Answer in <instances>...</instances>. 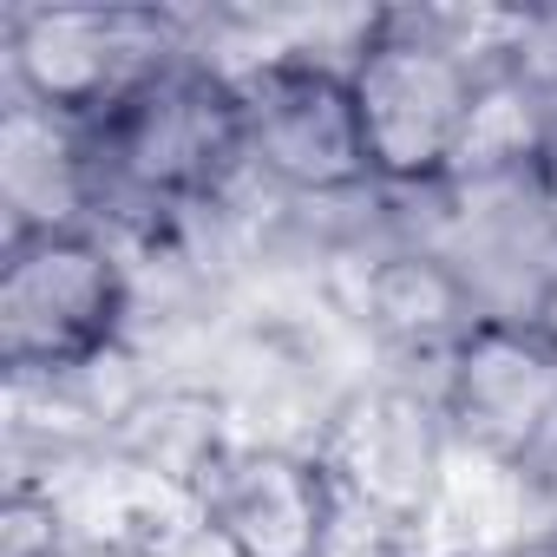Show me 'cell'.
<instances>
[{"label":"cell","instance_id":"10","mask_svg":"<svg viewBox=\"0 0 557 557\" xmlns=\"http://www.w3.org/2000/svg\"><path fill=\"white\" fill-rule=\"evenodd\" d=\"M361 309H368V329H374L387 348H400V355H433L440 368H446L453 348L485 322L472 283H466L446 256H426V249H394V256H381V262L368 269Z\"/></svg>","mask_w":557,"mask_h":557},{"label":"cell","instance_id":"19","mask_svg":"<svg viewBox=\"0 0 557 557\" xmlns=\"http://www.w3.org/2000/svg\"><path fill=\"white\" fill-rule=\"evenodd\" d=\"M60 557H125V550H119V544H106V537H73Z\"/></svg>","mask_w":557,"mask_h":557},{"label":"cell","instance_id":"14","mask_svg":"<svg viewBox=\"0 0 557 557\" xmlns=\"http://www.w3.org/2000/svg\"><path fill=\"white\" fill-rule=\"evenodd\" d=\"M66 537V511L53 492L40 485H14L8 505H0V557H60Z\"/></svg>","mask_w":557,"mask_h":557},{"label":"cell","instance_id":"12","mask_svg":"<svg viewBox=\"0 0 557 557\" xmlns=\"http://www.w3.org/2000/svg\"><path fill=\"white\" fill-rule=\"evenodd\" d=\"M230 453H236V440H223L216 407L203 394H164V400L125 413V459L177 492L203 498V485L216 479V466Z\"/></svg>","mask_w":557,"mask_h":557},{"label":"cell","instance_id":"18","mask_svg":"<svg viewBox=\"0 0 557 557\" xmlns=\"http://www.w3.org/2000/svg\"><path fill=\"white\" fill-rule=\"evenodd\" d=\"M498 557H557V531H537V537H518V544H505Z\"/></svg>","mask_w":557,"mask_h":557},{"label":"cell","instance_id":"13","mask_svg":"<svg viewBox=\"0 0 557 557\" xmlns=\"http://www.w3.org/2000/svg\"><path fill=\"white\" fill-rule=\"evenodd\" d=\"M112 544H119L125 557H249V550L216 524V511H210L197 492H177V485H164V479H151V472H145L138 498L119 505Z\"/></svg>","mask_w":557,"mask_h":557},{"label":"cell","instance_id":"2","mask_svg":"<svg viewBox=\"0 0 557 557\" xmlns=\"http://www.w3.org/2000/svg\"><path fill=\"white\" fill-rule=\"evenodd\" d=\"M479 79L485 73L466 66L446 40H433L413 14H374L348 66L374 177L381 184H446Z\"/></svg>","mask_w":557,"mask_h":557},{"label":"cell","instance_id":"16","mask_svg":"<svg viewBox=\"0 0 557 557\" xmlns=\"http://www.w3.org/2000/svg\"><path fill=\"white\" fill-rule=\"evenodd\" d=\"M531 203L544 210V223H550V236H557V125H550L544 158H537V171H531Z\"/></svg>","mask_w":557,"mask_h":557},{"label":"cell","instance_id":"7","mask_svg":"<svg viewBox=\"0 0 557 557\" xmlns=\"http://www.w3.org/2000/svg\"><path fill=\"white\" fill-rule=\"evenodd\" d=\"M440 413L466 453L505 472H537L557 440V355L531 335V322L485 315L446 361Z\"/></svg>","mask_w":557,"mask_h":557},{"label":"cell","instance_id":"4","mask_svg":"<svg viewBox=\"0 0 557 557\" xmlns=\"http://www.w3.org/2000/svg\"><path fill=\"white\" fill-rule=\"evenodd\" d=\"M230 86L243 99L249 164H262L275 184H289L302 197H342L374 177L348 66L289 47L230 73Z\"/></svg>","mask_w":557,"mask_h":557},{"label":"cell","instance_id":"1","mask_svg":"<svg viewBox=\"0 0 557 557\" xmlns=\"http://www.w3.org/2000/svg\"><path fill=\"white\" fill-rule=\"evenodd\" d=\"M99 203L106 190H132L151 203H184L216 190L243 158V99L216 66H164L138 92H125L106 119H92Z\"/></svg>","mask_w":557,"mask_h":557},{"label":"cell","instance_id":"9","mask_svg":"<svg viewBox=\"0 0 557 557\" xmlns=\"http://www.w3.org/2000/svg\"><path fill=\"white\" fill-rule=\"evenodd\" d=\"M0 203H8V243L86 230V216L99 210L92 125L14 99L0 112Z\"/></svg>","mask_w":557,"mask_h":557},{"label":"cell","instance_id":"6","mask_svg":"<svg viewBox=\"0 0 557 557\" xmlns=\"http://www.w3.org/2000/svg\"><path fill=\"white\" fill-rule=\"evenodd\" d=\"M446 413L420 387H361L335 407L315 459L335 485V498L374 511L394 531H413L433 518L446 485Z\"/></svg>","mask_w":557,"mask_h":557},{"label":"cell","instance_id":"5","mask_svg":"<svg viewBox=\"0 0 557 557\" xmlns=\"http://www.w3.org/2000/svg\"><path fill=\"white\" fill-rule=\"evenodd\" d=\"M8 60L21 99L86 125L177 66L171 21L145 8H27L8 27Z\"/></svg>","mask_w":557,"mask_h":557},{"label":"cell","instance_id":"17","mask_svg":"<svg viewBox=\"0 0 557 557\" xmlns=\"http://www.w3.org/2000/svg\"><path fill=\"white\" fill-rule=\"evenodd\" d=\"M531 485H537V498H544V518H550V531H557V440H550V453L537 459Z\"/></svg>","mask_w":557,"mask_h":557},{"label":"cell","instance_id":"8","mask_svg":"<svg viewBox=\"0 0 557 557\" xmlns=\"http://www.w3.org/2000/svg\"><path fill=\"white\" fill-rule=\"evenodd\" d=\"M203 505L249 557H322L335 531V485L322 459L283 446H236L203 485Z\"/></svg>","mask_w":557,"mask_h":557},{"label":"cell","instance_id":"3","mask_svg":"<svg viewBox=\"0 0 557 557\" xmlns=\"http://www.w3.org/2000/svg\"><path fill=\"white\" fill-rule=\"evenodd\" d=\"M132 289L119 256L92 230L14 236L0 256V368L73 374L112 355Z\"/></svg>","mask_w":557,"mask_h":557},{"label":"cell","instance_id":"15","mask_svg":"<svg viewBox=\"0 0 557 557\" xmlns=\"http://www.w3.org/2000/svg\"><path fill=\"white\" fill-rule=\"evenodd\" d=\"M518 322H531V335L557 355V262L544 269V283H537V296H531V309H524Z\"/></svg>","mask_w":557,"mask_h":557},{"label":"cell","instance_id":"11","mask_svg":"<svg viewBox=\"0 0 557 557\" xmlns=\"http://www.w3.org/2000/svg\"><path fill=\"white\" fill-rule=\"evenodd\" d=\"M557 112L544 106V86L531 73H485L479 79V99L466 112V132L453 145V184H511L537 171L544 158V138H550Z\"/></svg>","mask_w":557,"mask_h":557}]
</instances>
